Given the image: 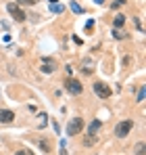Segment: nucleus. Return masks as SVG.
Masks as SVG:
<instances>
[{
	"mask_svg": "<svg viewBox=\"0 0 146 155\" xmlns=\"http://www.w3.org/2000/svg\"><path fill=\"white\" fill-rule=\"evenodd\" d=\"M132 128H134V122H132V120H121V122L115 126V136H117V138H125V136L132 132Z\"/></svg>",
	"mask_w": 146,
	"mask_h": 155,
	"instance_id": "obj_1",
	"label": "nucleus"
},
{
	"mask_svg": "<svg viewBox=\"0 0 146 155\" xmlns=\"http://www.w3.org/2000/svg\"><path fill=\"white\" fill-rule=\"evenodd\" d=\"M81 130H84V120H81V117H73L71 122L67 124V134H69V136L81 134Z\"/></svg>",
	"mask_w": 146,
	"mask_h": 155,
	"instance_id": "obj_2",
	"label": "nucleus"
},
{
	"mask_svg": "<svg viewBox=\"0 0 146 155\" xmlns=\"http://www.w3.org/2000/svg\"><path fill=\"white\" fill-rule=\"evenodd\" d=\"M92 88H94V94L100 97V99H109V97L113 94V90H111L104 82H94V86H92Z\"/></svg>",
	"mask_w": 146,
	"mask_h": 155,
	"instance_id": "obj_3",
	"label": "nucleus"
},
{
	"mask_svg": "<svg viewBox=\"0 0 146 155\" xmlns=\"http://www.w3.org/2000/svg\"><path fill=\"white\" fill-rule=\"evenodd\" d=\"M65 88L71 92V94H79L81 90H84V86H81V82L79 80H73V78H69L67 82H65Z\"/></svg>",
	"mask_w": 146,
	"mask_h": 155,
	"instance_id": "obj_4",
	"label": "nucleus"
},
{
	"mask_svg": "<svg viewBox=\"0 0 146 155\" xmlns=\"http://www.w3.org/2000/svg\"><path fill=\"white\" fill-rule=\"evenodd\" d=\"M6 11L15 17V21H25V13L19 8V4H13L11 2V4H6Z\"/></svg>",
	"mask_w": 146,
	"mask_h": 155,
	"instance_id": "obj_5",
	"label": "nucleus"
},
{
	"mask_svg": "<svg viewBox=\"0 0 146 155\" xmlns=\"http://www.w3.org/2000/svg\"><path fill=\"white\" fill-rule=\"evenodd\" d=\"M15 120V113L11 109H0V124H11Z\"/></svg>",
	"mask_w": 146,
	"mask_h": 155,
	"instance_id": "obj_6",
	"label": "nucleus"
},
{
	"mask_svg": "<svg viewBox=\"0 0 146 155\" xmlns=\"http://www.w3.org/2000/svg\"><path fill=\"white\" fill-rule=\"evenodd\" d=\"M100 126H102V122H100V120H94V122L90 124V128H88V136H96V132L100 130Z\"/></svg>",
	"mask_w": 146,
	"mask_h": 155,
	"instance_id": "obj_7",
	"label": "nucleus"
},
{
	"mask_svg": "<svg viewBox=\"0 0 146 155\" xmlns=\"http://www.w3.org/2000/svg\"><path fill=\"white\" fill-rule=\"evenodd\" d=\"M38 145H40V149L44 153H50L52 151V145H50V140H46V138H38Z\"/></svg>",
	"mask_w": 146,
	"mask_h": 155,
	"instance_id": "obj_8",
	"label": "nucleus"
},
{
	"mask_svg": "<svg viewBox=\"0 0 146 155\" xmlns=\"http://www.w3.org/2000/svg\"><path fill=\"white\" fill-rule=\"evenodd\" d=\"M123 23H125V17H123V15H117L115 21H113V25H115V27H123Z\"/></svg>",
	"mask_w": 146,
	"mask_h": 155,
	"instance_id": "obj_9",
	"label": "nucleus"
},
{
	"mask_svg": "<svg viewBox=\"0 0 146 155\" xmlns=\"http://www.w3.org/2000/svg\"><path fill=\"white\" fill-rule=\"evenodd\" d=\"M69 4H71V11H73V13H77V15H81V13H84V8H81L77 2H69Z\"/></svg>",
	"mask_w": 146,
	"mask_h": 155,
	"instance_id": "obj_10",
	"label": "nucleus"
},
{
	"mask_svg": "<svg viewBox=\"0 0 146 155\" xmlns=\"http://www.w3.org/2000/svg\"><path fill=\"white\" fill-rule=\"evenodd\" d=\"M136 155H146V149H144V143H138V145H136Z\"/></svg>",
	"mask_w": 146,
	"mask_h": 155,
	"instance_id": "obj_11",
	"label": "nucleus"
},
{
	"mask_svg": "<svg viewBox=\"0 0 146 155\" xmlns=\"http://www.w3.org/2000/svg\"><path fill=\"white\" fill-rule=\"evenodd\" d=\"M42 71H44V74H52V71H54V63L50 61L48 65H44V67H42Z\"/></svg>",
	"mask_w": 146,
	"mask_h": 155,
	"instance_id": "obj_12",
	"label": "nucleus"
},
{
	"mask_svg": "<svg viewBox=\"0 0 146 155\" xmlns=\"http://www.w3.org/2000/svg\"><path fill=\"white\" fill-rule=\"evenodd\" d=\"M63 8L65 6H61V4H50V11L52 13H63Z\"/></svg>",
	"mask_w": 146,
	"mask_h": 155,
	"instance_id": "obj_13",
	"label": "nucleus"
},
{
	"mask_svg": "<svg viewBox=\"0 0 146 155\" xmlns=\"http://www.w3.org/2000/svg\"><path fill=\"white\" fill-rule=\"evenodd\" d=\"M123 4H125V0H115V2H113L111 6H113V8H121Z\"/></svg>",
	"mask_w": 146,
	"mask_h": 155,
	"instance_id": "obj_14",
	"label": "nucleus"
},
{
	"mask_svg": "<svg viewBox=\"0 0 146 155\" xmlns=\"http://www.w3.org/2000/svg\"><path fill=\"white\" fill-rule=\"evenodd\" d=\"M142 99H144V86L138 90V103H142Z\"/></svg>",
	"mask_w": 146,
	"mask_h": 155,
	"instance_id": "obj_15",
	"label": "nucleus"
},
{
	"mask_svg": "<svg viewBox=\"0 0 146 155\" xmlns=\"http://www.w3.org/2000/svg\"><path fill=\"white\" fill-rule=\"evenodd\" d=\"M113 38H117V40H123L125 36H123V34H119V31H115V29H113Z\"/></svg>",
	"mask_w": 146,
	"mask_h": 155,
	"instance_id": "obj_16",
	"label": "nucleus"
},
{
	"mask_svg": "<svg viewBox=\"0 0 146 155\" xmlns=\"http://www.w3.org/2000/svg\"><path fill=\"white\" fill-rule=\"evenodd\" d=\"M38 0H19V4H36Z\"/></svg>",
	"mask_w": 146,
	"mask_h": 155,
	"instance_id": "obj_17",
	"label": "nucleus"
},
{
	"mask_svg": "<svg viewBox=\"0 0 146 155\" xmlns=\"http://www.w3.org/2000/svg\"><path fill=\"white\" fill-rule=\"evenodd\" d=\"M15 155H33V153H31V151H17Z\"/></svg>",
	"mask_w": 146,
	"mask_h": 155,
	"instance_id": "obj_18",
	"label": "nucleus"
},
{
	"mask_svg": "<svg viewBox=\"0 0 146 155\" xmlns=\"http://www.w3.org/2000/svg\"><path fill=\"white\" fill-rule=\"evenodd\" d=\"M48 2H50V4H56V2H59V0H48Z\"/></svg>",
	"mask_w": 146,
	"mask_h": 155,
	"instance_id": "obj_19",
	"label": "nucleus"
},
{
	"mask_svg": "<svg viewBox=\"0 0 146 155\" xmlns=\"http://www.w3.org/2000/svg\"><path fill=\"white\" fill-rule=\"evenodd\" d=\"M94 2H96V4H100V2H102V0H94Z\"/></svg>",
	"mask_w": 146,
	"mask_h": 155,
	"instance_id": "obj_20",
	"label": "nucleus"
}]
</instances>
